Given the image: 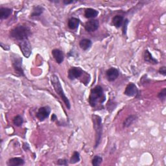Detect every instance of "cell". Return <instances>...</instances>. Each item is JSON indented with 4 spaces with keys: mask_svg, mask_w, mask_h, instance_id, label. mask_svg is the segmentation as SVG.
<instances>
[{
    "mask_svg": "<svg viewBox=\"0 0 166 166\" xmlns=\"http://www.w3.org/2000/svg\"><path fill=\"white\" fill-rule=\"evenodd\" d=\"M105 99L103 89L101 86H96L91 90L88 101L91 107L96 108L99 106V105L102 106V104L105 101Z\"/></svg>",
    "mask_w": 166,
    "mask_h": 166,
    "instance_id": "6da1fadb",
    "label": "cell"
},
{
    "mask_svg": "<svg viewBox=\"0 0 166 166\" xmlns=\"http://www.w3.org/2000/svg\"><path fill=\"white\" fill-rule=\"evenodd\" d=\"M31 31L29 28L25 25H18L10 32V37L17 41L27 40L31 35Z\"/></svg>",
    "mask_w": 166,
    "mask_h": 166,
    "instance_id": "7a4b0ae2",
    "label": "cell"
},
{
    "mask_svg": "<svg viewBox=\"0 0 166 166\" xmlns=\"http://www.w3.org/2000/svg\"><path fill=\"white\" fill-rule=\"evenodd\" d=\"M51 84H52L53 87L55 91V92L58 94L60 97L61 99L63 101V102H64L65 105L68 108V109H70L71 105H70V102L69 99H68V97L66 96L64 91H63L62 87L61 85V83L59 81V79L58 76L56 75H53L51 77Z\"/></svg>",
    "mask_w": 166,
    "mask_h": 166,
    "instance_id": "3957f363",
    "label": "cell"
},
{
    "mask_svg": "<svg viewBox=\"0 0 166 166\" xmlns=\"http://www.w3.org/2000/svg\"><path fill=\"white\" fill-rule=\"evenodd\" d=\"M91 119H92V122H93V127L95 132V148H97L100 144L102 134V119L100 116L95 115V114H93V115L91 116Z\"/></svg>",
    "mask_w": 166,
    "mask_h": 166,
    "instance_id": "277c9868",
    "label": "cell"
},
{
    "mask_svg": "<svg viewBox=\"0 0 166 166\" xmlns=\"http://www.w3.org/2000/svg\"><path fill=\"white\" fill-rule=\"evenodd\" d=\"M19 46L20 50L21 51L22 54L26 58H29V56L32 53V49H31V45L30 42H29L28 40H24V41H20L19 43Z\"/></svg>",
    "mask_w": 166,
    "mask_h": 166,
    "instance_id": "5b68a950",
    "label": "cell"
},
{
    "mask_svg": "<svg viewBox=\"0 0 166 166\" xmlns=\"http://www.w3.org/2000/svg\"><path fill=\"white\" fill-rule=\"evenodd\" d=\"M13 64L16 74L20 76H25L24 70L22 69V59L21 57H13Z\"/></svg>",
    "mask_w": 166,
    "mask_h": 166,
    "instance_id": "8992f818",
    "label": "cell"
},
{
    "mask_svg": "<svg viewBox=\"0 0 166 166\" xmlns=\"http://www.w3.org/2000/svg\"><path fill=\"white\" fill-rule=\"evenodd\" d=\"M84 71L79 67H72L68 71V78L71 80H75L81 77Z\"/></svg>",
    "mask_w": 166,
    "mask_h": 166,
    "instance_id": "52a82bcc",
    "label": "cell"
},
{
    "mask_svg": "<svg viewBox=\"0 0 166 166\" xmlns=\"http://www.w3.org/2000/svg\"><path fill=\"white\" fill-rule=\"evenodd\" d=\"M51 113V108L48 106H45L40 108L38 112L37 113V118L40 121H44V119L48 118Z\"/></svg>",
    "mask_w": 166,
    "mask_h": 166,
    "instance_id": "ba28073f",
    "label": "cell"
},
{
    "mask_svg": "<svg viewBox=\"0 0 166 166\" xmlns=\"http://www.w3.org/2000/svg\"><path fill=\"white\" fill-rule=\"evenodd\" d=\"M99 22L97 20H91L85 24V29L88 32H94L98 29Z\"/></svg>",
    "mask_w": 166,
    "mask_h": 166,
    "instance_id": "9c48e42d",
    "label": "cell"
},
{
    "mask_svg": "<svg viewBox=\"0 0 166 166\" xmlns=\"http://www.w3.org/2000/svg\"><path fill=\"white\" fill-rule=\"evenodd\" d=\"M138 94V90L134 83L129 84L124 91V94L129 97H134Z\"/></svg>",
    "mask_w": 166,
    "mask_h": 166,
    "instance_id": "30bf717a",
    "label": "cell"
},
{
    "mask_svg": "<svg viewBox=\"0 0 166 166\" xmlns=\"http://www.w3.org/2000/svg\"><path fill=\"white\" fill-rule=\"evenodd\" d=\"M119 72L116 69V68H111L110 69H108L106 72V78L108 81L112 82L114 81L115 80L117 79V78L119 77Z\"/></svg>",
    "mask_w": 166,
    "mask_h": 166,
    "instance_id": "8fae6325",
    "label": "cell"
},
{
    "mask_svg": "<svg viewBox=\"0 0 166 166\" xmlns=\"http://www.w3.org/2000/svg\"><path fill=\"white\" fill-rule=\"evenodd\" d=\"M51 53H52L53 56L54 57V59H55L56 62L58 63V64H60L63 61H64V53H63L62 51H60V49H55L51 51Z\"/></svg>",
    "mask_w": 166,
    "mask_h": 166,
    "instance_id": "7c38bea8",
    "label": "cell"
},
{
    "mask_svg": "<svg viewBox=\"0 0 166 166\" xmlns=\"http://www.w3.org/2000/svg\"><path fill=\"white\" fill-rule=\"evenodd\" d=\"M7 164V165L9 166H19L24 165L25 164V162L22 158L19 157H16L9 159Z\"/></svg>",
    "mask_w": 166,
    "mask_h": 166,
    "instance_id": "4fadbf2b",
    "label": "cell"
},
{
    "mask_svg": "<svg viewBox=\"0 0 166 166\" xmlns=\"http://www.w3.org/2000/svg\"><path fill=\"white\" fill-rule=\"evenodd\" d=\"M13 13V10L7 7H2L0 9V18L5 20L8 18Z\"/></svg>",
    "mask_w": 166,
    "mask_h": 166,
    "instance_id": "5bb4252c",
    "label": "cell"
},
{
    "mask_svg": "<svg viewBox=\"0 0 166 166\" xmlns=\"http://www.w3.org/2000/svg\"><path fill=\"white\" fill-rule=\"evenodd\" d=\"M99 14V12L95 9L88 8L85 10L84 16L87 18H94Z\"/></svg>",
    "mask_w": 166,
    "mask_h": 166,
    "instance_id": "9a60e30c",
    "label": "cell"
},
{
    "mask_svg": "<svg viewBox=\"0 0 166 166\" xmlns=\"http://www.w3.org/2000/svg\"><path fill=\"white\" fill-rule=\"evenodd\" d=\"M144 60L145 62H147L148 63H150V64H157L158 63V60L156 59L153 58L152 55L148 50L145 51Z\"/></svg>",
    "mask_w": 166,
    "mask_h": 166,
    "instance_id": "2e32d148",
    "label": "cell"
},
{
    "mask_svg": "<svg viewBox=\"0 0 166 166\" xmlns=\"http://www.w3.org/2000/svg\"><path fill=\"white\" fill-rule=\"evenodd\" d=\"M91 45H92L91 41L90 40L87 38L82 40V41H81L79 42V46L84 51H87L89 49L91 48Z\"/></svg>",
    "mask_w": 166,
    "mask_h": 166,
    "instance_id": "e0dca14e",
    "label": "cell"
},
{
    "mask_svg": "<svg viewBox=\"0 0 166 166\" xmlns=\"http://www.w3.org/2000/svg\"><path fill=\"white\" fill-rule=\"evenodd\" d=\"M137 119H138V117H137V116H136V115L129 116L128 118H127L125 119V121L123 124V127L127 128V127H130L132 124L134 123V122L136 121Z\"/></svg>",
    "mask_w": 166,
    "mask_h": 166,
    "instance_id": "ac0fdd59",
    "label": "cell"
},
{
    "mask_svg": "<svg viewBox=\"0 0 166 166\" xmlns=\"http://www.w3.org/2000/svg\"><path fill=\"white\" fill-rule=\"evenodd\" d=\"M123 17L120 15H116L112 19V24L113 25L117 28L122 27L123 24Z\"/></svg>",
    "mask_w": 166,
    "mask_h": 166,
    "instance_id": "d6986e66",
    "label": "cell"
},
{
    "mask_svg": "<svg viewBox=\"0 0 166 166\" xmlns=\"http://www.w3.org/2000/svg\"><path fill=\"white\" fill-rule=\"evenodd\" d=\"M44 9L43 7L41 6V5H38L33 8V12L31 14V17L33 18V17H38L41 16L44 13Z\"/></svg>",
    "mask_w": 166,
    "mask_h": 166,
    "instance_id": "ffe728a7",
    "label": "cell"
},
{
    "mask_svg": "<svg viewBox=\"0 0 166 166\" xmlns=\"http://www.w3.org/2000/svg\"><path fill=\"white\" fill-rule=\"evenodd\" d=\"M80 20L77 18H71L68 21V27L71 29H75L79 25Z\"/></svg>",
    "mask_w": 166,
    "mask_h": 166,
    "instance_id": "44dd1931",
    "label": "cell"
},
{
    "mask_svg": "<svg viewBox=\"0 0 166 166\" xmlns=\"http://www.w3.org/2000/svg\"><path fill=\"white\" fill-rule=\"evenodd\" d=\"M80 160H81V158H80L79 153L77 151H75L73 152L72 156L71 157L70 162L71 164H75L79 162L80 161Z\"/></svg>",
    "mask_w": 166,
    "mask_h": 166,
    "instance_id": "7402d4cb",
    "label": "cell"
},
{
    "mask_svg": "<svg viewBox=\"0 0 166 166\" xmlns=\"http://www.w3.org/2000/svg\"><path fill=\"white\" fill-rule=\"evenodd\" d=\"M23 123H24V119H23L22 117L20 116H16L13 119V123L16 127H20Z\"/></svg>",
    "mask_w": 166,
    "mask_h": 166,
    "instance_id": "603a6c76",
    "label": "cell"
},
{
    "mask_svg": "<svg viewBox=\"0 0 166 166\" xmlns=\"http://www.w3.org/2000/svg\"><path fill=\"white\" fill-rule=\"evenodd\" d=\"M102 162V158L99 156H95L93 160H92V162H91V163H92V165L94 166H98Z\"/></svg>",
    "mask_w": 166,
    "mask_h": 166,
    "instance_id": "cb8c5ba5",
    "label": "cell"
},
{
    "mask_svg": "<svg viewBox=\"0 0 166 166\" xmlns=\"http://www.w3.org/2000/svg\"><path fill=\"white\" fill-rule=\"evenodd\" d=\"M158 97L162 102H164L165 100V98H166V88H163L161 90V91L158 94Z\"/></svg>",
    "mask_w": 166,
    "mask_h": 166,
    "instance_id": "d4e9b609",
    "label": "cell"
},
{
    "mask_svg": "<svg viewBox=\"0 0 166 166\" xmlns=\"http://www.w3.org/2000/svg\"><path fill=\"white\" fill-rule=\"evenodd\" d=\"M57 164L60 165H68V160L66 159H59L57 161Z\"/></svg>",
    "mask_w": 166,
    "mask_h": 166,
    "instance_id": "484cf974",
    "label": "cell"
},
{
    "mask_svg": "<svg viewBox=\"0 0 166 166\" xmlns=\"http://www.w3.org/2000/svg\"><path fill=\"white\" fill-rule=\"evenodd\" d=\"M129 24V20H125L124 24H123V35H125L126 32H127V25Z\"/></svg>",
    "mask_w": 166,
    "mask_h": 166,
    "instance_id": "4316f807",
    "label": "cell"
},
{
    "mask_svg": "<svg viewBox=\"0 0 166 166\" xmlns=\"http://www.w3.org/2000/svg\"><path fill=\"white\" fill-rule=\"evenodd\" d=\"M159 73L161 74V75L165 76L166 75V67L162 66L159 69Z\"/></svg>",
    "mask_w": 166,
    "mask_h": 166,
    "instance_id": "83f0119b",
    "label": "cell"
},
{
    "mask_svg": "<svg viewBox=\"0 0 166 166\" xmlns=\"http://www.w3.org/2000/svg\"><path fill=\"white\" fill-rule=\"evenodd\" d=\"M23 149H24L25 151H27V150L29 149L30 147H29V145L28 144H27V143H24V145H23Z\"/></svg>",
    "mask_w": 166,
    "mask_h": 166,
    "instance_id": "f1b7e54d",
    "label": "cell"
},
{
    "mask_svg": "<svg viewBox=\"0 0 166 166\" xmlns=\"http://www.w3.org/2000/svg\"><path fill=\"white\" fill-rule=\"evenodd\" d=\"M74 2H75V1H73V0H71V1H68V0H64L63 1V3H64L65 5H68V4H70V3H73Z\"/></svg>",
    "mask_w": 166,
    "mask_h": 166,
    "instance_id": "f546056e",
    "label": "cell"
},
{
    "mask_svg": "<svg viewBox=\"0 0 166 166\" xmlns=\"http://www.w3.org/2000/svg\"><path fill=\"white\" fill-rule=\"evenodd\" d=\"M56 119H57V118H56V115H55V114H53V115H52V116H51V121H52V122H55Z\"/></svg>",
    "mask_w": 166,
    "mask_h": 166,
    "instance_id": "4dcf8cb0",
    "label": "cell"
}]
</instances>
